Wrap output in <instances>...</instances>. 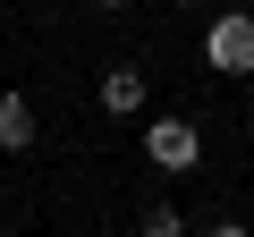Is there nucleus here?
I'll use <instances>...</instances> for the list:
<instances>
[{
	"instance_id": "obj_1",
	"label": "nucleus",
	"mask_w": 254,
	"mask_h": 237,
	"mask_svg": "<svg viewBox=\"0 0 254 237\" xmlns=\"http://www.w3.org/2000/svg\"><path fill=\"white\" fill-rule=\"evenodd\" d=\"M203 59H212L220 76H254V17H246V9L212 17V26H203Z\"/></svg>"
},
{
	"instance_id": "obj_7",
	"label": "nucleus",
	"mask_w": 254,
	"mask_h": 237,
	"mask_svg": "<svg viewBox=\"0 0 254 237\" xmlns=\"http://www.w3.org/2000/svg\"><path fill=\"white\" fill-rule=\"evenodd\" d=\"M102 9H127V0H102Z\"/></svg>"
},
{
	"instance_id": "obj_5",
	"label": "nucleus",
	"mask_w": 254,
	"mask_h": 237,
	"mask_svg": "<svg viewBox=\"0 0 254 237\" xmlns=\"http://www.w3.org/2000/svg\"><path fill=\"white\" fill-rule=\"evenodd\" d=\"M144 237H187V220H178V203H161V212H144Z\"/></svg>"
},
{
	"instance_id": "obj_6",
	"label": "nucleus",
	"mask_w": 254,
	"mask_h": 237,
	"mask_svg": "<svg viewBox=\"0 0 254 237\" xmlns=\"http://www.w3.org/2000/svg\"><path fill=\"white\" fill-rule=\"evenodd\" d=\"M212 237H246V229H237V220H220V229H212Z\"/></svg>"
},
{
	"instance_id": "obj_4",
	"label": "nucleus",
	"mask_w": 254,
	"mask_h": 237,
	"mask_svg": "<svg viewBox=\"0 0 254 237\" xmlns=\"http://www.w3.org/2000/svg\"><path fill=\"white\" fill-rule=\"evenodd\" d=\"M102 110H110V118H136V110H144V76H136V68H110V76H102Z\"/></svg>"
},
{
	"instance_id": "obj_2",
	"label": "nucleus",
	"mask_w": 254,
	"mask_h": 237,
	"mask_svg": "<svg viewBox=\"0 0 254 237\" xmlns=\"http://www.w3.org/2000/svg\"><path fill=\"white\" fill-rule=\"evenodd\" d=\"M144 153H153L161 170H195V161H203V136L187 127V118H153V127H144Z\"/></svg>"
},
{
	"instance_id": "obj_3",
	"label": "nucleus",
	"mask_w": 254,
	"mask_h": 237,
	"mask_svg": "<svg viewBox=\"0 0 254 237\" xmlns=\"http://www.w3.org/2000/svg\"><path fill=\"white\" fill-rule=\"evenodd\" d=\"M26 144H34V102L0 93V153H26Z\"/></svg>"
}]
</instances>
